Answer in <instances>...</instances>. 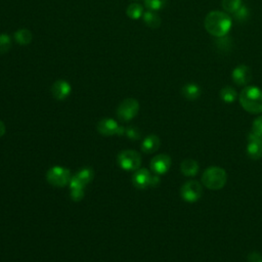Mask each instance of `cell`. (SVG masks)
Returning <instances> with one entry per match:
<instances>
[{"label": "cell", "mask_w": 262, "mask_h": 262, "mask_svg": "<svg viewBox=\"0 0 262 262\" xmlns=\"http://www.w3.org/2000/svg\"><path fill=\"white\" fill-rule=\"evenodd\" d=\"M204 27L210 35L222 37L227 35L232 28V19L226 12L220 10L210 11L205 18Z\"/></svg>", "instance_id": "6da1fadb"}, {"label": "cell", "mask_w": 262, "mask_h": 262, "mask_svg": "<svg viewBox=\"0 0 262 262\" xmlns=\"http://www.w3.org/2000/svg\"><path fill=\"white\" fill-rule=\"evenodd\" d=\"M242 108L250 114L262 113V90L256 86L245 87L239 96Z\"/></svg>", "instance_id": "7a4b0ae2"}, {"label": "cell", "mask_w": 262, "mask_h": 262, "mask_svg": "<svg viewBox=\"0 0 262 262\" xmlns=\"http://www.w3.org/2000/svg\"><path fill=\"white\" fill-rule=\"evenodd\" d=\"M227 182V174L221 167L211 166L208 167L202 175V184L207 189L212 191H218L224 188Z\"/></svg>", "instance_id": "3957f363"}, {"label": "cell", "mask_w": 262, "mask_h": 262, "mask_svg": "<svg viewBox=\"0 0 262 262\" xmlns=\"http://www.w3.org/2000/svg\"><path fill=\"white\" fill-rule=\"evenodd\" d=\"M72 178L71 171L62 166H54L46 173V180L49 185L57 188H64L70 184Z\"/></svg>", "instance_id": "277c9868"}, {"label": "cell", "mask_w": 262, "mask_h": 262, "mask_svg": "<svg viewBox=\"0 0 262 262\" xmlns=\"http://www.w3.org/2000/svg\"><path fill=\"white\" fill-rule=\"evenodd\" d=\"M118 165L125 171H136L140 168L141 157L133 150L122 151L117 157Z\"/></svg>", "instance_id": "5b68a950"}, {"label": "cell", "mask_w": 262, "mask_h": 262, "mask_svg": "<svg viewBox=\"0 0 262 262\" xmlns=\"http://www.w3.org/2000/svg\"><path fill=\"white\" fill-rule=\"evenodd\" d=\"M203 195V188L202 185L196 182V180H190L187 182L182 189H180V196L183 200L188 203H195L198 202Z\"/></svg>", "instance_id": "8992f818"}, {"label": "cell", "mask_w": 262, "mask_h": 262, "mask_svg": "<svg viewBox=\"0 0 262 262\" xmlns=\"http://www.w3.org/2000/svg\"><path fill=\"white\" fill-rule=\"evenodd\" d=\"M139 111V104L134 98H126L117 109V116L121 121L128 122L132 120Z\"/></svg>", "instance_id": "52a82bcc"}, {"label": "cell", "mask_w": 262, "mask_h": 262, "mask_svg": "<svg viewBox=\"0 0 262 262\" xmlns=\"http://www.w3.org/2000/svg\"><path fill=\"white\" fill-rule=\"evenodd\" d=\"M97 131L104 136L118 135L122 136L125 134V127L119 125V123L111 118H104L97 123Z\"/></svg>", "instance_id": "ba28073f"}, {"label": "cell", "mask_w": 262, "mask_h": 262, "mask_svg": "<svg viewBox=\"0 0 262 262\" xmlns=\"http://www.w3.org/2000/svg\"><path fill=\"white\" fill-rule=\"evenodd\" d=\"M94 177V171L92 168L87 167L83 168L77 172L74 176H72L70 180V189H85V187L91 182Z\"/></svg>", "instance_id": "9c48e42d"}, {"label": "cell", "mask_w": 262, "mask_h": 262, "mask_svg": "<svg viewBox=\"0 0 262 262\" xmlns=\"http://www.w3.org/2000/svg\"><path fill=\"white\" fill-rule=\"evenodd\" d=\"M246 152L252 160H259L262 158V137L256 134L254 131H251L248 134V144Z\"/></svg>", "instance_id": "30bf717a"}, {"label": "cell", "mask_w": 262, "mask_h": 262, "mask_svg": "<svg viewBox=\"0 0 262 262\" xmlns=\"http://www.w3.org/2000/svg\"><path fill=\"white\" fill-rule=\"evenodd\" d=\"M171 158L168 155L160 154L154 157L150 163V167L154 174L163 175L169 171L171 167Z\"/></svg>", "instance_id": "8fae6325"}, {"label": "cell", "mask_w": 262, "mask_h": 262, "mask_svg": "<svg viewBox=\"0 0 262 262\" xmlns=\"http://www.w3.org/2000/svg\"><path fill=\"white\" fill-rule=\"evenodd\" d=\"M232 78L238 86H246L252 80V71L248 66L240 65L234 69Z\"/></svg>", "instance_id": "7c38bea8"}, {"label": "cell", "mask_w": 262, "mask_h": 262, "mask_svg": "<svg viewBox=\"0 0 262 262\" xmlns=\"http://www.w3.org/2000/svg\"><path fill=\"white\" fill-rule=\"evenodd\" d=\"M72 86L67 80H57L52 86V93L58 101H65L71 94Z\"/></svg>", "instance_id": "4fadbf2b"}, {"label": "cell", "mask_w": 262, "mask_h": 262, "mask_svg": "<svg viewBox=\"0 0 262 262\" xmlns=\"http://www.w3.org/2000/svg\"><path fill=\"white\" fill-rule=\"evenodd\" d=\"M152 177L153 174H151L149 170L145 168H139L132 175V184L136 189L144 190L151 187Z\"/></svg>", "instance_id": "5bb4252c"}, {"label": "cell", "mask_w": 262, "mask_h": 262, "mask_svg": "<svg viewBox=\"0 0 262 262\" xmlns=\"http://www.w3.org/2000/svg\"><path fill=\"white\" fill-rule=\"evenodd\" d=\"M160 145H161V140L159 136L156 134H150L143 139L140 149L145 154H152L159 150Z\"/></svg>", "instance_id": "9a60e30c"}, {"label": "cell", "mask_w": 262, "mask_h": 262, "mask_svg": "<svg viewBox=\"0 0 262 262\" xmlns=\"http://www.w3.org/2000/svg\"><path fill=\"white\" fill-rule=\"evenodd\" d=\"M180 171L187 177H194L199 172V163L194 159H186L180 164Z\"/></svg>", "instance_id": "2e32d148"}, {"label": "cell", "mask_w": 262, "mask_h": 262, "mask_svg": "<svg viewBox=\"0 0 262 262\" xmlns=\"http://www.w3.org/2000/svg\"><path fill=\"white\" fill-rule=\"evenodd\" d=\"M182 94L188 101H196L201 96L202 89L196 83H188L182 88Z\"/></svg>", "instance_id": "e0dca14e"}, {"label": "cell", "mask_w": 262, "mask_h": 262, "mask_svg": "<svg viewBox=\"0 0 262 262\" xmlns=\"http://www.w3.org/2000/svg\"><path fill=\"white\" fill-rule=\"evenodd\" d=\"M142 20L147 27L152 28V29L159 28L161 26V22H162L159 14L156 13V11H152V10H147V11L143 12Z\"/></svg>", "instance_id": "ac0fdd59"}, {"label": "cell", "mask_w": 262, "mask_h": 262, "mask_svg": "<svg viewBox=\"0 0 262 262\" xmlns=\"http://www.w3.org/2000/svg\"><path fill=\"white\" fill-rule=\"evenodd\" d=\"M13 39L16 43L20 44V45H28L32 42L33 35H32V33L30 30L20 29V30L14 32Z\"/></svg>", "instance_id": "d6986e66"}, {"label": "cell", "mask_w": 262, "mask_h": 262, "mask_svg": "<svg viewBox=\"0 0 262 262\" xmlns=\"http://www.w3.org/2000/svg\"><path fill=\"white\" fill-rule=\"evenodd\" d=\"M219 96L221 98V101H223L225 104H233L237 101L238 92L232 86H224L223 88H221L219 92Z\"/></svg>", "instance_id": "ffe728a7"}, {"label": "cell", "mask_w": 262, "mask_h": 262, "mask_svg": "<svg viewBox=\"0 0 262 262\" xmlns=\"http://www.w3.org/2000/svg\"><path fill=\"white\" fill-rule=\"evenodd\" d=\"M215 46L222 53H228L229 51H232L233 49L234 42H233L232 37L225 35L222 37H217V39L215 40Z\"/></svg>", "instance_id": "44dd1931"}, {"label": "cell", "mask_w": 262, "mask_h": 262, "mask_svg": "<svg viewBox=\"0 0 262 262\" xmlns=\"http://www.w3.org/2000/svg\"><path fill=\"white\" fill-rule=\"evenodd\" d=\"M126 13L131 20H139L143 15V7L139 3L133 2L128 5Z\"/></svg>", "instance_id": "7402d4cb"}, {"label": "cell", "mask_w": 262, "mask_h": 262, "mask_svg": "<svg viewBox=\"0 0 262 262\" xmlns=\"http://www.w3.org/2000/svg\"><path fill=\"white\" fill-rule=\"evenodd\" d=\"M221 6L226 13L234 14L242 6V0H221Z\"/></svg>", "instance_id": "603a6c76"}, {"label": "cell", "mask_w": 262, "mask_h": 262, "mask_svg": "<svg viewBox=\"0 0 262 262\" xmlns=\"http://www.w3.org/2000/svg\"><path fill=\"white\" fill-rule=\"evenodd\" d=\"M167 2L168 0H144V5L149 10L158 11L165 7Z\"/></svg>", "instance_id": "cb8c5ba5"}, {"label": "cell", "mask_w": 262, "mask_h": 262, "mask_svg": "<svg viewBox=\"0 0 262 262\" xmlns=\"http://www.w3.org/2000/svg\"><path fill=\"white\" fill-rule=\"evenodd\" d=\"M11 47V38L6 33L0 34V55H3L9 52Z\"/></svg>", "instance_id": "d4e9b609"}, {"label": "cell", "mask_w": 262, "mask_h": 262, "mask_svg": "<svg viewBox=\"0 0 262 262\" xmlns=\"http://www.w3.org/2000/svg\"><path fill=\"white\" fill-rule=\"evenodd\" d=\"M234 16L235 19L238 21V22H246L250 16V11H249V8L246 6V5H242L235 13H234Z\"/></svg>", "instance_id": "484cf974"}, {"label": "cell", "mask_w": 262, "mask_h": 262, "mask_svg": "<svg viewBox=\"0 0 262 262\" xmlns=\"http://www.w3.org/2000/svg\"><path fill=\"white\" fill-rule=\"evenodd\" d=\"M125 134L131 140H138L140 138V131L137 127L129 126L125 128Z\"/></svg>", "instance_id": "4316f807"}, {"label": "cell", "mask_w": 262, "mask_h": 262, "mask_svg": "<svg viewBox=\"0 0 262 262\" xmlns=\"http://www.w3.org/2000/svg\"><path fill=\"white\" fill-rule=\"evenodd\" d=\"M70 196L74 202H80L84 198V189H70Z\"/></svg>", "instance_id": "83f0119b"}, {"label": "cell", "mask_w": 262, "mask_h": 262, "mask_svg": "<svg viewBox=\"0 0 262 262\" xmlns=\"http://www.w3.org/2000/svg\"><path fill=\"white\" fill-rule=\"evenodd\" d=\"M252 131H254L256 134L262 137V115L254 120Z\"/></svg>", "instance_id": "f1b7e54d"}, {"label": "cell", "mask_w": 262, "mask_h": 262, "mask_svg": "<svg viewBox=\"0 0 262 262\" xmlns=\"http://www.w3.org/2000/svg\"><path fill=\"white\" fill-rule=\"evenodd\" d=\"M248 262H262V256L258 252H251L247 258Z\"/></svg>", "instance_id": "f546056e"}, {"label": "cell", "mask_w": 262, "mask_h": 262, "mask_svg": "<svg viewBox=\"0 0 262 262\" xmlns=\"http://www.w3.org/2000/svg\"><path fill=\"white\" fill-rule=\"evenodd\" d=\"M161 183V179H160V175H157V174H153V177H152V183H151V187L152 188H156L160 185Z\"/></svg>", "instance_id": "4dcf8cb0"}, {"label": "cell", "mask_w": 262, "mask_h": 262, "mask_svg": "<svg viewBox=\"0 0 262 262\" xmlns=\"http://www.w3.org/2000/svg\"><path fill=\"white\" fill-rule=\"evenodd\" d=\"M5 131H6L5 125L1 120H0V137H2L5 134Z\"/></svg>", "instance_id": "1f68e13d"}]
</instances>
